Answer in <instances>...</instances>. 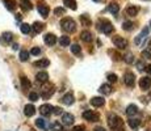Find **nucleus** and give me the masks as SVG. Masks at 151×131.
Here are the masks:
<instances>
[{
  "label": "nucleus",
  "instance_id": "nucleus-1",
  "mask_svg": "<svg viewBox=\"0 0 151 131\" xmlns=\"http://www.w3.org/2000/svg\"><path fill=\"white\" fill-rule=\"evenodd\" d=\"M108 123H109L110 129H112L113 131H125V130H124L122 119L118 117V115L110 114L109 117H108Z\"/></svg>",
  "mask_w": 151,
  "mask_h": 131
},
{
  "label": "nucleus",
  "instance_id": "nucleus-2",
  "mask_svg": "<svg viewBox=\"0 0 151 131\" xmlns=\"http://www.w3.org/2000/svg\"><path fill=\"white\" fill-rule=\"evenodd\" d=\"M60 26H62L63 30L68 31V33H74L75 29H76V24H75V21L72 19H70V17L63 19L62 21H60Z\"/></svg>",
  "mask_w": 151,
  "mask_h": 131
},
{
  "label": "nucleus",
  "instance_id": "nucleus-3",
  "mask_svg": "<svg viewBox=\"0 0 151 131\" xmlns=\"http://www.w3.org/2000/svg\"><path fill=\"white\" fill-rule=\"evenodd\" d=\"M99 30H101L104 34H110L114 31V26L108 20H101V21H99Z\"/></svg>",
  "mask_w": 151,
  "mask_h": 131
},
{
  "label": "nucleus",
  "instance_id": "nucleus-4",
  "mask_svg": "<svg viewBox=\"0 0 151 131\" xmlns=\"http://www.w3.org/2000/svg\"><path fill=\"white\" fill-rule=\"evenodd\" d=\"M113 43H114V46L116 47H118V49H121V50H124V49H126L127 47V41L122 38V37H120V36H116V37H113Z\"/></svg>",
  "mask_w": 151,
  "mask_h": 131
},
{
  "label": "nucleus",
  "instance_id": "nucleus-5",
  "mask_svg": "<svg viewBox=\"0 0 151 131\" xmlns=\"http://www.w3.org/2000/svg\"><path fill=\"white\" fill-rule=\"evenodd\" d=\"M83 117H84V119H87V121H89V122H97L99 119H100L97 113L92 112V110H86V112L83 113Z\"/></svg>",
  "mask_w": 151,
  "mask_h": 131
},
{
  "label": "nucleus",
  "instance_id": "nucleus-6",
  "mask_svg": "<svg viewBox=\"0 0 151 131\" xmlns=\"http://www.w3.org/2000/svg\"><path fill=\"white\" fill-rule=\"evenodd\" d=\"M124 81L127 87H134L135 84V75L133 72H126L124 76Z\"/></svg>",
  "mask_w": 151,
  "mask_h": 131
},
{
  "label": "nucleus",
  "instance_id": "nucleus-7",
  "mask_svg": "<svg viewBox=\"0 0 151 131\" xmlns=\"http://www.w3.org/2000/svg\"><path fill=\"white\" fill-rule=\"evenodd\" d=\"M40 113H41L43 117H49L53 113V106L50 104H43L40 106Z\"/></svg>",
  "mask_w": 151,
  "mask_h": 131
},
{
  "label": "nucleus",
  "instance_id": "nucleus-8",
  "mask_svg": "<svg viewBox=\"0 0 151 131\" xmlns=\"http://www.w3.org/2000/svg\"><path fill=\"white\" fill-rule=\"evenodd\" d=\"M37 9H38L40 14H41L43 19H46V17L49 16V12H50V9H49V5H46L45 3H38V5H37Z\"/></svg>",
  "mask_w": 151,
  "mask_h": 131
},
{
  "label": "nucleus",
  "instance_id": "nucleus-9",
  "mask_svg": "<svg viewBox=\"0 0 151 131\" xmlns=\"http://www.w3.org/2000/svg\"><path fill=\"white\" fill-rule=\"evenodd\" d=\"M75 118L72 114H70V113H63L62 114V122L63 125H66V126H71L72 123H74Z\"/></svg>",
  "mask_w": 151,
  "mask_h": 131
},
{
  "label": "nucleus",
  "instance_id": "nucleus-10",
  "mask_svg": "<svg viewBox=\"0 0 151 131\" xmlns=\"http://www.w3.org/2000/svg\"><path fill=\"white\" fill-rule=\"evenodd\" d=\"M43 41H45V43L47 46H54L55 43H57V37H55L53 33H47L43 37Z\"/></svg>",
  "mask_w": 151,
  "mask_h": 131
},
{
  "label": "nucleus",
  "instance_id": "nucleus-11",
  "mask_svg": "<svg viewBox=\"0 0 151 131\" xmlns=\"http://www.w3.org/2000/svg\"><path fill=\"white\" fill-rule=\"evenodd\" d=\"M139 87H141L142 89H149L151 87V79L149 76L141 77L139 79Z\"/></svg>",
  "mask_w": 151,
  "mask_h": 131
},
{
  "label": "nucleus",
  "instance_id": "nucleus-12",
  "mask_svg": "<svg viewBox=\"0 0 151 131\" xmlns=\"http://www.w3.org/2000/svg\"><path fill=\"white\" fill-rule=\"evenodd\" d=\"M62 102L65 104V105H72L75 102V97H74V94H72V93H67V94H65L62 97Z\"/></svg>",
  "mask_w": 151,
  "mask_h": 131
},
{
  "label": "nucleus",
  "instance_id": "nucleus-13",
  "mask_svg": "<svg viewBox=\"0 0 151 131\" xmlns=\"http://www.w3.org/2000/svg\"><path fill=\"white\" fill-rule=\"evenodd\" d=\"M54 93V87L53 85H46V87H43V89H42V97L43 98H49L51 94Z\"/></svg>",
  "mask_w": 151,
  "mask_h": 131
},
{
  "label": "nucleus",
  "instance_id": "nucleus-14",
  "mask_svg": "<svg viewBox=\"0 0 151 131\" xmlns=\"http://www.w3.org/2000/svg\"><path fill=\"white\" fill-rule=\"evenodd\" d=\"M105 104V100L103 97H92L91 98V105L95 107H100Z\"/></svg>",
  "mask_w": 151,
  "mask_h": 131
},
{
  "label": "nucleus",
  "instance_id": "nucleus-15",
  "mask_svg": "<svg viewBox=\"0 0 151 131\" xmlns=\"http://www.w3.org/2000/svg\"><path fill=\"white\" fill-rule=\"evenodd\" d=\"M138 113V107H137V105H129V106L126 107V115L127 117H134L135 114Z\"/></svg>",
  "mask_w": 151,
  "mask_h": 131
},
{
  "label": "nucleus",
  "instance_id": "nucleus-16",
  "mask_svg": "<svg viewBox=\"0 0 151 131\" xmlns=\"http://www.w3.org/2000/svg\"><path fill=\"white\" fill-rule=\"evenodd\" d=\"M24 113H25V115H27V117H33L34 113H36V107H34V105L28 104L27 106L24 107Z\"/></svg>",
  "mask_w": 151,
  "mask_h": 131
},
{
  "label": "nucleus",
  "instance_id": "nucleus-17",
  "mask_svg": "<svg viewBox=\"0 0 151 131\" xmlns=\"http://www.w3.org/2000/svg\"><path fill=\"white\" fill-rule=\"evenodd\" d=\"M36 79L38 83H46V81L49 80V75H47V72L42 71V72H38V74L36 75Z\"/></svg>",
  "mask_w": 151,
  "mask_h": 131
},
{
  "label": "nucleus",
  "instance_id": "nucleus-18",
  "mask_svg": "<svg viewBox=\"0 0 151 131\" xmlns=\"http://www.w3.org/2000/svg\"><path fill=\"white\" fill-rule=\"evenodd\" d=\"M147 34H149V29L147 28H145L143 30L141 31V34H139V36L137 37V38H135V43H137V45H141L142 43V41H143L145 38H146V36Z\"/></svg>",
  "mask_w": 151,
  "mask_h": 131
},
{
  "label": "nucleus",
  "instance_id": "nucleus-19",
  "mask_svg": "<svg viewBox=\"0 0 151 131\" xmlns=\"http://www.w3.org/2000/svg\"><path fill=\"white\" fill-rule=\"evenodd\" d=\"M20 7H21L22 11H30L33 8V5L29 0H20Z\"/></svg>",
  "mask_w": 151,
  "mask_h": 131
},
{
  "label": "nucleus",
  "instance_id": "nucleus-20",
  "mask_svg": "<svg viewBox=\"0 0 151 131\" xmlns=\"http://www.w3.org/2000/svg\"><path fill=\"white\" fill-rule=\"evenodd\" d=\"M49 64H50V60L49 59H40L37 62H34V66L38 67V68H46Z\"/></svg>",
  "mask_w": 151,
  "mask_h": 131
},
{
  "label": "nucleus",
  "instance_id": "nucleus-21",
  "mask_svg": "<svg viewBox=\"0 0 151 131\" xmlns=\"http://www.w3.org/2000/svg\"><path fill=\"white\" fill-rule=\"evenodd\" d=\"M138 12H139V8L137 5H129V7L126 8V13L129 14V16H137Z\"/></svg>",
  "mask_w": 151,
  "mask_h": 131
},
{
  "label": "nucleus",
  "instance_id": "nucleus-22",
  "mask_svg": "<svg viewBox=\"0 0 151 131\" xmlns=\"http://www.w3.org/2000/svg\"><path fill=\"white\" fill-rule=\"evenodd\" d=\"M80 24H82L83 26H86V28H88V26H91L92 21L87 14H82V16H80Z\"/></svg>",
  "mask_w": 151,
  "mask_h": 131
},
{
  "label": "nucleus",
  "instance_id": "nucleus-23",
  "mask_svg": "<svg viewBox=\"0 0 151 131\" xmlns=\"http://www.w3.org/2000/svg\"><path fill=\"white\" fill-rule=\"evenodd\" d=\"M80 38H82L84 42H91L92 41V34H91V31H88V30H84L80 33Z\"/></svg>",
  "mask_w": 151,
  "mask_h": 131
},
{
  "label": "nucleus",
  "instance_id": "nucleus-24",
  "mask_svg": "<svg viewBox=\"0 0 151 131\" xmlns=\"http://www.w3.org/2000/svg\"><path fill=\"white\" fill-rule=\"evenodd\" d=\"M20 81H21V85H22V88L24 89H29L30 88V81H29V79L27 77V76H24V75H21L20 76Z\"/></svg>",
  "mask_w": 151,
  "mask_h": 131
},
{
  "label": "nucleus",
  "instance_id": "nucleus-25",
  "mask_svg": "<svg viewBox=\"0 0 151 131\" xmlns=\"http://www.w3.org/2000/svg\"><path fill=\"white\" fill-rule=\"evenodd\" d=\"M32 28H33L34 33H41L43 29H45V25H43L42 22H40V21H36V22L33 24V26H32Z\"/></svg>",
  "mask_w": 151,
  "mask_h": 131
},
{
  "label": "nucleus",
  "instance_id": "nucleus-26",
  "mask_svg": "<svg viewBox=\"0 0 151 131\" xmlns=\"http://www.w3.org/2000/svg\"><path fill=\"white\" fill-rule=\"evenodd\" d=\"M3 1H4V5L8 11H14V8H16V1L14 0H3Z\"/></svg>",
  "mask_w": 151,
  "mask_h": 131
},
{
  "label": "nucleus",
  "instance_id": "nucleus-27",
  "mask_svg": "<svg viewBox=\"0 0 151 131\" xmlns=\"http://www.w3.org/2000/svg\"><path fill=\"white\" fill-rule=\"evenodd\" d=\"M108 11L113 14L118 13V11H120V5H118L117 3H110V4L108 5Z\"/></svg>",
  "mask_w": 151,
  "mask_h": 131
},
{
  "label": "nucleus",
  "instance_id": "nucleus-28",
  "mask_svg": "<svg viewBox=\"0 0 151 131\" xmlns=\"http://www.w3.org/2000/svg\"><path fill=\"white\" fill-rule=\"evenodd\" d=\"M63 4H65L67 8H70V9H72V11H75L78 8L75 0H63Z\"/></svg>",
  "mask_w": 151,
  "mask_h": 131
},
{
  "label": "nucleus",
  "instance_id": "nucleus-29",
  "mask_svg": "<svg viewBox=\"0 0 151 131\" xmlns=\"http://www.w3.org/2000/svg\"><path fill=\"white\" fill-rule=\"evenodd\" d=\"M139 125H141V121H139V119H135V118H130L129 119V126L132 127L133 130H137L139 127Z\"/></svg>",
  "mask_w": 151,
  "mask_h": 131
},
{
  "label": "nucleus",
  "instance_id": "nucleus-30",
  "mask_svg": "<svg viewBox=\"0 0 151 131\" xmlns=\"http://www.w3.org/2000/svg\"><path fill=\"white\" fill-rule=\"evenodd\" d=\"M99 91H100V93H103V94H109V93L112 92V88H110L109 84H103Z\"/></svg>",
  "mask_w": 151,
  "mask_h": 131
},
{
  "label": "nucleus",
  "instance_id": "nucleus-31",
  "mask_svg": "<svg viewBox=\"0 0 151 131\" xmlns=\"http://www.w3.org/2000/svg\"><path fill=\"white\" fill-rule=\"evenodd\" d=\"M59 45L66 47V46H70V37L68 36H62L59 37Z\"/></svg>",
  "mask_w": 151,
  "mask_h": 131
},
{
  "label": "nucleus",
  "instance_id": "nucleus-32",
  "mask_svg": "<svg viewBox=\"0 0 151 131\" xmlns=\"http://www.w3.org/2000/svg\"><path fill=\"white\" fill-rule=\"evenodd\" d=\"M124 60L127 63V64H132V63L134 62V55H133L132 52H127V54L124 55Z\"/></svg>",
  "mask_w": 151,
  "mask_h": 131
},
{
  "label": "nucleus",
  "instance_id": "nucleus-33",
  "mask_svg": "<svg viewBox=\"0 0 151 131\" xmlns=\"http://www.w3.org/2000/svg\"><path fill=\"white\" fill-rule=\"evenodd\" d=\"M3 39H4L7 43L12 42V39H13V34L11 33V31H5V33H3Z\"/></svg>",
  "mask_w": 151,
  "mask_h": 131
},
{
  "label": "nucleus",
  "instance_id": "nucleus-34",
  "mask_svg": "<svg viewBox=\"0 0 151 131\" xmlns=\"http://www.w3.org/2000/svg\"><path fill=\"white\" fill-rule=\"evenodd\" d=\"M71 51H72V54L74 55H80L82 54V49H80V46L79 45H71Z\"/></svg>",
  "mask_w": 151,
  "mask_h": 131
},
{
  "label": "nucleus",
  "instance_id": "nucleus-35",
  "mask_svg": "<svg viewBox=\"0 0 151 131\" xmlns=\"http://www.w3.org/2000/svg\"><path fill=\"white\" fill-rule=\"evenodd\" d=\"M36 126L37 127H40V129H42V130H45L46 127V122H45V119H42V118H38V119H36Z\"/></svg>",
  "mask_w": 151,
  "mask_h": 131
},
{
  "label": "nucleus",
  "instance_id": "nucleus-36",
  "mask_svg": "<svg viewBox=\"0 0 151 131\" xmlns=\"http://www.w3.org/2000/svg\"><path fill=\"white\" fill-rule=\"evenodd\" d=\"M28 59H29V52L27 50L20 51V60H21V62H27Z\"/></svg>",
  "mask_w": 151,
  "mask_h": 131
},
{
  "label": "nucleus",
  "instance_id": "nucleus-37",
  "mask_svg": "<svg viewBox=\"0 0 151 131\" xmlns=\"http://www.w3.org/2000/svg\"><path fill=\"white\" fill-rule=\"evenodd\" d=\"M20 29H21V31L24 34H29L30 33V30H32V26L29 24H22L21 26H20Z\"/></svg>",
  "mask_w": 151,
  "mask_h": 131
},
{
  "label": "nucleus",
  "instance_id": "nucleus-38",
  "mask_svg": "<svg viewBox=\"0 0 151 131\" xmlns=\"http://www.w3.org/2000/svg\"><path fill=\"white\" fill-rule=\"evenodd\" d=\"M51 130L53 131H63V126L59 123V122H54V123L51 125Z\"/></svg>",
  "mask_w": 151,
  "mask_h": 131
},
{
  "label": "nucleus",
  "instance_id": "nucleus-39",
  "mask_svg": "<svg viewBox=\"0 0 151 131\" xmlns=\"http://www.w3.org/2000/svg\"><path fill=\"white\" fill-rule=\"evenodd\" d=\"M133 28H134V25L132 21H125L122 24V29H125V30H132Z\"/></svg>",
  "mask_w": 151,
  "mask_h": 131
},
{
  "label": "nucleus",
  "instance_id": "nucleus-40",
  "mask_svg": "<svg viewBox=\"0 0 151 131\" xmlns=\"http://www.w3.org/2000/svg\"><path fill=\"white\" fill-rule=\"evenodd\" d=\"M38 93H36V92H30L29 93V100L30 101H38Z\"/></svg>",
  "mask_w": 151,
  "mask_h": 131
},
{
  "label": "nucleus",
  "instance_id": "nucleus-41",
  "mask_svg": "<svg viewBox=\"0 0 151 131\" xmlns=\"http://www.w3.org/2000/svg\"><path fill=\"white\" fill-rule=\"evenodd\" d=\"M65 8H55L54 9V13H55V16H63L65 14Z\"/></svg>",
  "mask_w": 151,
  "mask_h": 131
},
{
  "label": "nucleus",
  "instance_id": "nucleus-42",
  "mask_svg": "<svg viewBox=\"0 0 151 131\" xmlns=\"http://www.w3.org/2000/svg\"><path fill=\"white\" fill-rule=\"evenodd\" d=\"M106 77H108V81H110V83H116L117 81V75L116 74H109Z\"/></svg>",
  "mask_w": 151,
  "mask_h": 131
},
{
  "label": "nucleus",
  "instance_id": "nucleus-43",
  "mask_svg": "<svg viewBox=\"0 0 151 131\" xmlns=\"http://www.w3.org/2000/svg\"><path fill=\"white\" fill-rule=\"evenodd\" d=\"M142 58H145V59H150L151 58V51H149L146 49V50H143L142 51Z\"/></svg>",
  "mask_w": 151,
  "mask_h": 131
},
{
  "label": "nucleus",
  "instance_id": "nucleus-44",
  "mask_svg": "<svg viewBox=\"0 0 151 131\" xmlns=\"http://www.w3.org/2000/svg\"><path fill=\"white\" fill-rule=\"evenodd\" d=\"M30 54L32 55H40V54H41V49H40V47H33L30 50Z\"/></svg>",
  "mask_w": 151,
  "mask_h": 131
},
{
  "label": "nucleus",
  "instance_id": "nucleus-45",
  "mask_svg": "<svg viewBox=\"0 0 151 131\" xmlns=\"http://www.w3.org/2000/svg\"><path fill=\"white\" fill-rule=\"evenodd\" d=\"M62 107H53V114H55V115H59V114H62Z\"/></svg>",
  "mask_w": 151,
  "mask_h": 131
},
{
  "label": "nucleus",
  "instance_id": "nucleus-46",
  "mask_svg": "<svg viewBox=\"0 0 151 131\" xmlns=\"http://www.w3.org/2000/svg\"><path fill=\"white\" fill-rule=\"evenodd\" d=\"M86 129H84V126H75L74 129H72V131H84Z\"/></svg>",
  "mask_w": 151,
  "mask_h": 131
},
{
  "label": "nucleus",
  "instance_id": "nucleus-47",
  "mask_svg": "<svg viewBox=\"0 0 151 131\" xmlns=\"http://www.w3.org/2000/svg\"><path fill=\"white\" fill-rule=\"evenodd\" d=\"M137 68H138V71H142V69L145 68V64L142 62H138L137 63Z\"/></svg>",
  "mask_w": 151,
  "mask_h": 131
},
{
  "label": "nucleus",
  "instance_id": "nucleus-48",
  "mask_svg": "<svg viewBox=\"0 0 151 131\" xmlns=\"http://www.w3.org/2000/svg\"><path fill=\"white\" fill-rule=\"evenodd\" d=\"M12 49H13V50H17V49H19V43H13Z\"/></svg>",
  "mask_w": 151,
  "mask_h": 131
},
{
  "label": "nucleus",
  "instance_id": "nucleus-49",
  "mask_svg": "<svg viewBox=\"0 0 151 131\" xmlns=\"http://www.w3.org/2000/svg\"><path fill=\"white\" fill-rule=\"evenodd\" d=\"M93 131H105V129H104V127H96Z\"/></svg>",
  "mask_w": 151,
  "mask_h": 131
},
{
  "label": "nucleus",
  "instance_id": "nucleus-50",
  "mask_svg": "<svg viewBox=\"0 0 151 131\" xmlns=\"http://www.w3.org/2000/svg\"><path fill=\"white\" fill-rule=\"evenodd\" d=\"M147 72H149V74L151 75V64H150L149 67H147Z\"/></svg>",
  "mask_w": 151,
  "mask_h": 131
},
{
  "label": "nucleus",
  "instance_id": "nucleus-51",
  "mask_svg": "<svg viewBox=\"0 0 151 131\" xmlns=\"http://www.w3.org/2000/svg\"><path fill=\"white\" fill-rule=\"evenodd\" d=\"M147 50H149V51H151V41L149 42V46H147Z\"/></svg>",
  "mask_w": 151,
  "mask_h": 131
},
{
  "label": "nucleus",
  "instance_id": "nucleus-52",
  "mask_svg": "<svg viewBox=\"0 0 151 131\" xmlns=\"http://www.w3.org/2000/svg\"><path fill=\"white\" fill-rule=\"evenodd\" d=\"M16 19L17 20H21V14H16Z\"/></svg>",
  "mask_w": 151,
  "mask_h": 131
},
{
  "label": "nucleus",
  "instance_id": "nucleus-53",
  "mask_svg": "<svg viewBox=\"0 0 151 131\" xmlns=\"http://www.w3.org/2000/svg\"><path fill=\"white\" fill-rule=\"evenodd\" d=\"M92 1H95V3H100V1H103V0H92Z\"/></svg>",
  "mask_w": 151,
  "mask_h": 131
},
{
  "label": "nucleus",
  "instance_id": "nucleus-54",
  "mask_svg": "<svg viewBox=\"0 0 151 131\" xmlns=\"http://www.w3.org/2000/svg\"><path fill=\"white\" fill-rule=\"evenodd\" d=\"M146 1H150V0H146Z\"/></svg>",
  "mask_w": 151,
  "mask_h": 131
},
{
  "label": "nucleus",
  "instance_id": "nucleus-55",
  "mask_svg": "<svg viewBox=\"0 0 151 131\" xmlns=\"http://www.w3.org/2000/svg\"><path fill=\"white\" fill-rule=\"evenodd\" d=\"M150 25H151V21H150Z\"/></svg>",
  "mask_w": 151,
  "mask_h": 131
}]
</instances>
